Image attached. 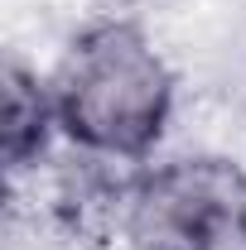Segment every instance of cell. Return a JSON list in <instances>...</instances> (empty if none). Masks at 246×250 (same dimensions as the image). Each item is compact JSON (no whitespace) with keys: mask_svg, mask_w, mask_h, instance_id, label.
Returning <instances> with one entry per match:
<instances>
[{"mask_svg":"<svg viewBox=\"0 0 246 250\" xmlns=\"http://www.w3.org/2000/svg\"><path fill=\"white\" fill-rule=\"evenodd\" d=\"M58 130V111H53V92L49 82H39L20 62L5 67V101H0V149L10 173H25L39 164L49 149V135Z\"/></svg>","mask_w":246,"mask_h":250,"instance_id":"3957f363","label":"cell"},{"mask_svg":"<svg viewBox=\"0 0 246 250\" xmlns=\"http://www.w3.org/2000/svg\"><path fill=\"white\" fill-rule=\"evenodd\" d=\"M49 92L68 145L116 164H140L169 125L174 72L140 24L97 20L68 43Z\"/></svg>","mask_w":246,"mask_h":250,"instance_id":"6da1fadb","label":"cell"},{"mask_svg":"<svg viewBox=\"0 0 246 250\" xmlns=\"http://www.w3.org/2000/svg\"><path fill=\"white\" fill-rule=\"evenodd\" d=\"M121 236L130 250H237L246 241V173L217 154L135 168Z\"/></svg>","mask_w":246,"mask_h":250,"instance_id":"7a4b0ae2","label":"cell"}]
</instances>
